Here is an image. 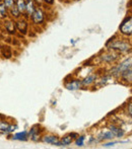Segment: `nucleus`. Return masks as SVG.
Segmentation results:
<instances>
[{
    "mask_svg": "<svg viewBox=\"0 0 132 149\" xmlns=\"http://www.w3.org/2000/svg\"><path fill=\"white\" fill-rule=\"evenodd\" d=\"M16 129H17V126L9 125L5 122L0 121V131L5 132V133H11V132L15 131Z\"/></svg>",
    "mask_w": 132,
    "mask_h": 149,
    "instance_id": "nucleus-6",
    "label": "nucleus"
},
{
    "mask_svg": "<svg viewBox=\"0 0 132 149\" xmlns=\"http://www.w3.org/2000/svg\"><path fill=\"white\" fill-rule=\"evenodd\" d=\"M85 140V136H79V137H77V139L75 140V144H76L77 146H83Z\"/></svg>",
    "mask_w": 132,
    "mask_h": 149,
    "instance_id": "nucleus-18",
    "label": "nucleus"
},
{
    "mask_svg": "<svg viewBox=\"0 0 132 149\" xmlns=\"http://www.w3.org/2000/svg\"><path fill=\"white\" fill-rule=\"evenodd\" d=\"M42 141L45 142L48 144H52V145H56V146H61V142L58 139L57 136H53V135H46L43 137Z\"/></svg>",
    "mask_w": 132,
    "mask_h": 149,
    "instance_id": "nucleus-5",
    "label": "nucleus"
},
{
    "mask_svg": "<svg viewBox=\"0 0 132 149\" xmlns=\"http://www.w3.org/2000/svg\"><path fill=\"white\" fill-rule=\"evenodd\" d=\"M32 19H33V22L37 24H42V22H44V20H45V14L42 11V9L37 8V9L34 10V12L32 13Z\"/></svg>",
    "mask_w": 132,
    "mask_h": 149,
    "instance_id": "nucleus-4",
    "label": "nucleus"
},
{
    "mask_svg": "<svg viewBox=\"0 0 132 149\" xmlns=\"http://www.w3.org/2000/svg\"><path fill=\"white\" fill-rule=\"evenodd\" d=\"M26 1L24 0H17V5H16V7L18 8V10H20V12H24L26 11Z\"/></svg>",
    "mask_w": 132,
    "mask_h": 149,
    "instance_id": "nucleus-16",
    "label": "nucleus"
},
{
    "mask_svg": "<svg viewBox=\"0 0 132 149\" xmlns=\"http://www.w3.org/2000/svg\"><path fill=\"white\" fill-rule=\"evenodd\" d=\"M131 113H132V111H131V104H129V115L131 116Z\"/></svg>",
    "mask_w": 132,
    "mask_h": 149,
    "instance_id": "nucleus-25",
    "label": "nucleus"
},
{
    "mask_svg": "<svg viewBox=\"0 0 132 149\" xmlns=\"http://www.w3.org/2000/svg\"><path fill=\"white\" fill-rule=\"evenodd\" d=\"M6 16V7L3 3H0V17H5Z\"/></svg>",
    "mask_w": 132,
    "mask_h": 149,
    "instance_id": "nucleus-20",
    "label": "nucleus"
},
{
    "mask_svg": "<svg viewBox=\"0 0 132 149\" xmlns=\"http://www.w3.org/2000/svg\"><path fill=\"white\" fill-rule=\"evenodd\" d=\"M129 68H131V57H129L128 59H126L124 62L119 64L118 66L113 70V73L116 75H120L123 71L127 70V69H129Z\"/></svg>",
    "mask_w": 132,
    "mask_h": 149,
    "instance_id": "nucleus-3",
    "label": "nucleus"
},
{
    "mask_svg": "<svg viewBox=\"0 0 132 149\" xmlns=\"http://www.w3.org/2000/svg\"><path fill=\"white\" fill-rule=\"evenodd\" d=\"M28 137H29L28 132L22 131V132H20V133L14 134L13 139L14 140H20V141H26V140H28Z\"/></svg>",
    "mask_w": 132,
    "mask_h": 149,
    "instance_id": "nucleus-11",
    "label": "nucleus"
},
{
    "mask_svg": "<svg viewBox=\"0 0 132 149\" xmlns=\"http://www.w3.org/2000/svg\"><path fill=\"white\" fill-rule=\"evenodd\" d=\"M77 134L76 133H70L69 135H66L64 136L63 138L61 139V146H67V145H70L71 143H72L73 139L74 138H76Z\"/></svg>",
    "mask_w": 132,
    "mask_h": 149,
    "instance_id": "nucleus-8",
    "label": "nucleus"
},
{
    "mask_svg": "<svg viewBox=\"0 0 132 149\" xmlns=\"http://www.w3.org/2000/svg\"><path fill=\"white\" fill-rule=\"evenodd\" d=\"M117 58H118V56L115 55V54H105V55L102 56V59L104 60L105 62H108V63L114 62Z\"/></svg>",
    "mask_w": 132,
    "mask_h": 149,
    "instance_id": "nucleus-12",
    "label": "nucleus"
},
{
    "mask_svg": "<svg viewBox=\"0 0 132 149\" xmlns=\"http://www.w3.org/2000/svg\"><path fill=\"white\" fill-rule=\"evenodd\" d=\"M114 134L110 131V130H103L101 133L98 135V140L102 141V140H112L114 138Z\"/></svg>",
    "mask_w": 132,
    "mask_h": 149,
    "instance_id": "nucleus-7",
    "label": "nucleus"
},
{
    "mask_svg": "<svg viewBox=\"0 0 132 149\" xmlns=\"http://www.w3.org/2000/svg\"><path fill=\"white\" fill-rule=\"evenodd\" d=\"M10 12H11V14L13 16H15V17H17V16H20V10H18V8L16 7V6H12L11 8H10Z\"/></svg>",
    "mask_w": 132,
    "mask_h": 149,
    "instance_id": "nucleus-19",
    "label": "nucleus"
},
{
    "mask_svg": "<svg viewBox=\"0 0 132 149\" xmlns=\"http://www.w3.org/2000/svg\"><path fill=\"white\" fill-rule=\"evenodd\" d=\"M96 78H97V75H89V76H87L85 80L81 81V84L82 85H89L91 83H93L94 81L96 80Z\"/></svg>",
    "mask_w": 132,
    "mask_h": 149,
    "instance_id": "nucleus-14",
    "label": "nucleus"
},
{
    "mask_svg": "<svg viewBox=\"0 0 132 149\" xmlns=\"http://www.w3.org/2000/svg\"><path fill=\"white\" fill-rule=\"evenodd\" d=\"M120 31L126 36H130L132 31V19L131 16L127 17L120 26Z\"/></svg>",
    "mask_w": 132,
    "mask_h": 149,
    "instance_id": "nucleus-2",
    "label": "nucleus"
},
{
    "mask_svg": "<svg viewBox=\"0 0 132 149\" xmlns=\"http://www.w3.org/2000/svg\"><path fill=\"white\" fill-rule=\"evenodd\" d=\"M111 49L118 50L120 52H128L130 51V45L128 43H125L123 41H116L114 43L111 44L110 46Z\"/></svg>",
    "mask_w": 132,
    "mask_h": 149,
    "instance_id": "nucleus-1",
    "label": "nucleus"
},
{
    "mask_svg": "<svg viewBox=\"0 0 132 149\" xmlns=\"http://www.w3.org/2000/svg\"><path fill=\"white\" fill-rule=\"evenodd\" d=\"M121 76H122V78L124 79L125 81H128V82H131V68L127 69V70L123 71L122 73H121Z\"/></svg>",
    "mask_w": 132,
    "mask_h": 149,
    "instance_id": "nucleus-13",
    "label": "nucleus"
},
{
    "mask_svg": "<svg viewBox=\"0 0 132 149\" xmlns=\"http://www.w3.org/2000/svg\"><path fill=\"white\" fill-rule=\"evenodd\" d=\"M28 1H30V0H28Z\"/></svg>",
    "mask_w": 132,
    "mask_h": 149,
    "instance_id": "nucleus-26",
    "label": "nucleus"
},
{
    "mask_svg": "<svg viewBox=\"0 0 132 149\" xmlns=\"http://www.w3.org/2000/svg\"><path fill=\"white\" fill-rule=\"evenodd\" d=\"M16 26H17L18 31H24V33H26L27 31V29H28V24H27L26 22H18L17 24H16Z\"/></svg>",
    "mask_w": 132,
    "mask_h": 149,
    "instance_id": "nucleus-15",
    "label": "nucleus"
},
{
    "mask_svg": "<svg viewBox=\"0 0 132 149\" xmlns=\"http://www.w3.org/2000/svg\"><path fill=\"white\" fill-rule=\"evenodd\" d=\"M26 10H28V13L32 15L34 10H35V7H34V2L33 1H31V0H30V1L28 2V4L26 5Z\"/></svg>",
    "mask_w": 132,
    "mask_h": 149,
    "instance_id": "nucleus-17",
    "label": "nucleus"
},
{
    "mask_svg": "<svg viewBox=\"0 0 132 149\" xmlns=\"http://www.w3.org/2000/svg\"><path fill=\"white\" fill-rule=\"evenodd\" d=\"M109 130L114 134L115 137L121 138V137H123V135H124V131H123L120 127H118V126H116V125H110Z\"/></svg>",
    "mask_w": 132,
    "mask_h": 149,
    "instance_id": "nucleus-9",
    "label": "nucleus"
},
{
    "mask_svg": "<svg viewBox=\"0 0 132 149\" xmlns=\"http://www.w3.org/2000/svg\"><path fill=\"white\" fill-rule=\"evenodd\" d=\"M81 81L79 80H73L71 82L67 83L66 84V88L69 89V90H76V89H79L81 87Z\"/></svg>",
    "mask_w": 132,
    "mask_h": 149,
    "instance_id": "nucleus-10",
    "label": "nucleus"
},
{
    "mask_svg": "<svg viewBox=\"0 0 132 149\" xmlns=\"http://www.w3.org/2000/svg\"><path fill=\"white\" fill-rule=\"evenodd\" d=\"M116 143H117V142H110V143H105L103 146H104V147H111V146L115 145Z\"/></svg>",
    "mask_w": 132,
    "mask_h": 149,
    "instance_id": "nucleus-23",
    "label": "nucleus"
},
{
    "mask_svg": "<svg viewBox=\"0 0 132 149\" xmlns=\"http://www.w3.org/2000/svg\"><path fill=\"white\" fill-rule=\"evenodd\" d=\"M44 1L47 2V3H50V4H51V3H53L54 0H44Z\"/></svg>",
    "mask_w": 132,
    "mask_h": 149,
    "instance_id": "nucleus-24",
    "label": "nucleus"
},
{
    "mask_svg": "<svg viewBox=\"0 0 132 149\" xmlns=\"http://www.w3.org/2000/svg\"><path fill=\"white\" fill-rule=\"evenodd\" d=\"M6 30H7L9 33H13L14 31V24L12 22H8L6 24Z\"/></svg>",
    "mask_w": 132,
    "mask_h": 149,
    "instance_id": "nucleus-22",
    "label": "nucleus"
},
{
    "mask_svg": "<svg viewBox=\"0 0 132 149\" xmlns=\"http://www.w3.org/2000/svg\"><path fill=\"white\" fill-rule=\"evenodd\" d=\"M3 4L6 8H11L12 6L14 5V0H4L3 1Z\"/></svg>",
    "mask_w": 132,
    "mask_h": 149,
    "instance_id": "nucleus-21",
    "label": "nucleus"
}]
</instances>
